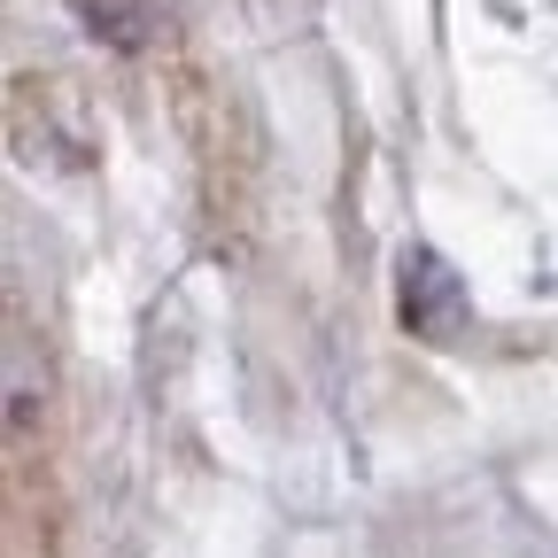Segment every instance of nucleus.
<instances>
[{
  "label": "nucleus",
  "instance_id": "obj_1",
  "mask_svg": "<svg viewBox=\"0 0 558 558\" xmlns=\"http://www.w3.org/2000/svg\"><path fill=\"white\" fill-rule=\"evenodd\" d=\"M403 326L418 341H458L465 333V288H458V271L435 248L403 256Z\"/></svg>",
  "mask_w": 558,
  "mask_h": 558
},
{
  "label": "nucleus",
  "instance_id": "obj_2",
  "mask_svg": "<svg viewBox=\"0 0 558 558\" xmlns=\"http://www.w3.org/2000/svg\"><path fill=\"white\" fill-rule=\"evenodd\" d=\"M78 9V24L109 47H140L148 39V0H70Z\"/></svg>",
  "mask_w": 558,
  "mask_h": 558
}]
</instances>
